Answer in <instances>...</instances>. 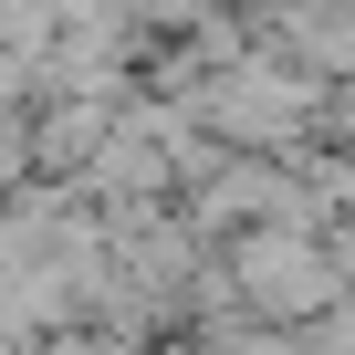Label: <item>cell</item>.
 Wrapping results in <instances>:
<instances>
[{"label":"cell","mask_w":355,"mask_h":355,"mask_svg":"<svg viewBox=\"0 0 355 355\" xmlns=\"http://www.w3.org/2000/svg\"><path fill=\"white\" fill-rule=\"evenodd\" d=\"M241 293H251L261 313H324V303H334V261H324L313 241L272 230V241H241Z\"/></svg>","instance_id":"1"}]
</instances>
